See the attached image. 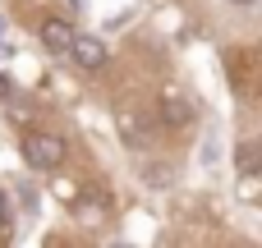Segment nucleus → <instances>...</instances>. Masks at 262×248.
<instances>
[{
  "label": "nucleus",
  "instance_id": "1",
  "mask_svg": "<svg viewBox=\"0 0 262 248\" xmlns=\"http://www.w3.org/2000/svg\"><path fill=\"white\" fill-rule=\"evenodd\" d=\"M23 156L37 170H55L64 161V138H55V133H28L23 138Z\"/></svg>",
  "mask_w": 262,
  "mask_h": 248
},
{
  "label": "nucleus",
  "instance_id": "2",
  "mask_svg": "<svg viewBox=\"0 0 262 248\" xmlns=\"http://www.w3.org/2000/svg\"><path fill=\"white\" fill-rule=\"evenodd\" d=\"M69 55H74L78 69H101V64H106V46H101V37H78V32H74Z\"/></svg>",
  "mask_w": 262,
  "mask_h": 248
},
{
  "label": "nucleus",
  "instance_id": "3",
  "mask_svg": "<svg viewBox=\"0 0 262 248\" xmlns=\"http://www.w3.org/2000/svg\"><path fill=\"white\" fill-rule=\"evenodd\" d=\"M189 115H193V106H189L175 87H166V92H161V120H166L170 129H180V124H189Z\"/></svg>",
  "mask_w": 262,
  "mask_h": 248
},
{
  "label": "nucleus",
  "instance_id": "4",
  "mask_svg": "<svg viewBox=\"0 0 262 248\" xmlns=\"http://www.w3.org/2000/svg\"><path fill=\"white\" fill-rule=\"evenodd\" d=\"M41 41H46L51 51H69V41H74V23H64V18H46V23H41Z\"/></svg>",
  "mask_w": 262,
  "mask_h": 248
},
{
  "label": "nucleus",
  "instance_id": "5",
  "mask_svg": "<svg viewBox=\"0 0 262 248\" xmlns=\"http://www.w3.org/2000/svg\"><path fill=\"white\" fill-rule=\"evenodd\" d=\"M120 129H124V138H129L134 147H143V129H138V120H134V110H120Z\"/></svg>",
  "mask_w": 262,
  "mask_h": 248
},
{
  "label": "nucleus",
  "instance_id": "6",
  "mask_svg": "<svg viewBox=\"0 0 262 248\" xmlns=\"http://www.w3.org/2000/svg\"><path fill=\"white\" fill-rule=\"evenodd\" d=\"M258 170V143H239V175Z\"/></svg>",
  "mask_w": 262,
  "mask_h": 248
},
{
  "label": "nucleus",
  "instance_id": "7",
  "mask_svg": "<svg viewBox=\"0 0 262 248\" xmlns=\"http://www.w3.org/2000/svg\"><path fill=\"white\" fill-rule=\"evenodd\" d=\"M9 226V202H5V193H0V230Z\"/></svg>",
  "mask_w": 262,
  "mask_h": 248
},
{
  "label": "nucleus",
  "instance_id": "8",
  "mask_svg": "<svg viewBox=\"0 0 262 248\" xmlns=\"http://www.w3.org/2000/svg\"><path fill=\"white\" fill-rule=\"evenodd\" d=\"M5 97H9V74L0 69V101H5Z\"/></svg>",
  "mask_w": 262,
  "mask_h": 248
},
{
  "label": "nucleus",
  "instance_id": "9",
  "mask_svg": "<svg viewBox=\"0 0 262 248\" xmlns=\"http://www.w3.org/2000/svg\"><path fill=\"white\" fill-rule=\"evenodd\" d=\"M235 5H253V0H235Z\"/></svg>",
  "mask_w": 262,
  "mask_h": 248
},
{
  "label": "nucleus",
  "instance_id": "10",
  "mask_svg": "<svg viewBox=\"0 0 262 248\" xmlns=\"http://www.w3.org/2000/svg\"><path fill=\"white\" fill-rule=\"evenodd\" d=\"M0 28H5V18H0Z\"/></svg>",
  "mask_w": 262,
  "mask_h": 248
}]
</instances>
